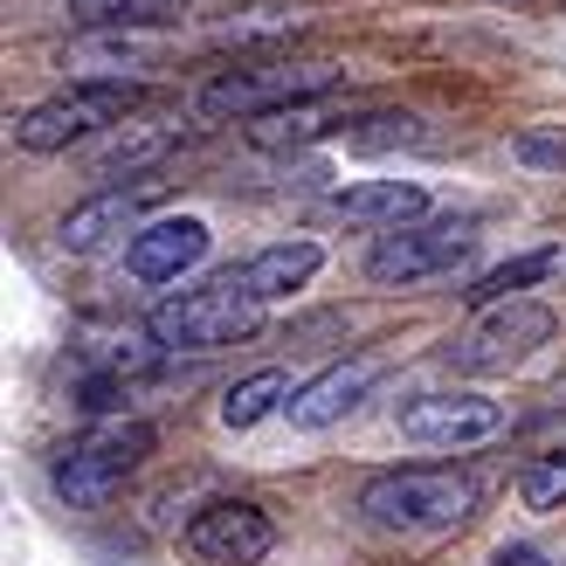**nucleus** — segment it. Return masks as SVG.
Listing matches in <instances>:
<instances>
[{
  "instance_id": "18",
  "label": "nucleus",
  "mask_w": 566,
  "mask_h": 566,
  "mask_svg": "<svg viewBox=\"0 0 566 566\" xmlns=\"http://www.w3.org/2000/svg\"><path fill=\"white\" fill-rule=\"evenodd\" d=\"M311 132H325V118H318V111H304V104H283V111H256V125H249V146L276 153V146H297V138H311Z\"/></svg>"
},
{
  "instance_id": "1",
  "label": "nucleus",
  "mask_w": 566,
  "mask_h": 566,
  "mask_svg": "<svg viewBox=\"0 0 566 566\" xmlns=\"http://www.w3.org/2000/svg\"><path fill=\"white\" fill-rule=\"evenodd\" d=\"M270 297L249 283V270H221L208 276L201 291H180L153 311V338L159 346H187V353H208V346H229V338H249L263 325Z\"/></svg>"
},
{
  "instance_id": "12",
  "label": "nucleus",
  "mask_w": 566,
  "mask_h": 566,
  "mask_svg": "<svg viewBox=\"0 0 566 566\" xmlns=\"http://www.w3.org/2000/svg\"><path fill=\"white\" fill-rule=\"evenodd\" d=\"M201 256H208V221L174 214V221H153V229H138V235H132L125 270H132L138 283H180Z\"/></svg>"
},
{
  "instance_id": "10",
  "label": "nucleus",
  "mask_w": 566,
  "mask_h": 566,
  "mask_svg": "<svg viewBox=\"0 0 566 566\" xmlns=\"http://www.w3.org/2000/svg\"><path fill=\"white\" fill-rule=\"evenodd\" d=\"M166 193V180H132V187H104L91 193L83 208L63 214V229H55V242L70 249V256H91V249H104L111 235H138V214H146L153 201Z\"/></svg>"
},
{
  "instance_id": "19",
  "label": "nucleus",
  "mask_w": 566,
  "mask_h": 566,
  "mask_svg": "<svg viewBox=\"0 0 566 566\" xmlns=\"http://www.w3.org/2000/svg\"><path fill=\"white\" fill-rule=\"evenodd\" d=\"M553 270H559V256H553V249H539V256H518V263H504V270H491V276H476L470 304H497V297H518L525 283H539V276H553Z\"/></svg>"
},
{
  "instance_id": "21",
  "label": "nucleus",
  "mask_w": 566,
  "mask_h": 566,
  "mask_svg": "<svg viewBox=\"0 0 566 566\" xmlns=\"http://www.w3.org/2000/svg\"><path fill=\"white\" fill-rule=\"evenodd\" d=\"M518 497L532 504V512H559L566 504V449H553V457H539L518 476Z\"/></svg>"
},
{
  "instance_id": "13",
  "label": "nucleus",
  "mask_w": 566,
  "mask_h": 566,
  "mask_svg": "<svg viewBox=\"0 0 566 566\" xmlns=\"http://www.w3.org/2000/svg\"><path fill=\"white\" fill-rule=\"evenodd\" d=\"M332 214L359 221V229H401V221L429 214V193H421V180H359L332 193Z\"/></svg>"
},
{
  "instance_id": "5",
  "label": "nucleus",
  "mask_w": 566,
  "mask_h": 566,
  "mask_svg": "<svg viewBox=\"0 0 566 566\" xmlns=\"http://www.w3.org/2000/svg\"><path fill=\"white\" fill-rule=\"evenodd\" d=\"M476 249V221L470 214H442V221H401V229H380L374 249H366V276L374 283H421L470 263Z\"/></svg>"
},
{
  "instance_id": "2",
  "label": "nucleus",
  "mask_w": 566,
  "mask_h": 566,
  "mask_svg": "<svg viewBox=\"0 0 566 566\" xmlns=\"http://www.w3.org/2000/svg\"><path fill=\"white\" fill-rule=\"evenodd\" d=\"M359 512L380 532H449L476 512V484L457 470H387L359 491Z\"/></svg>"
},
{
  "instance_id": "16",
  "label": "nucleus",
  "mask_w": 566,
  "mask_h": 566,
  "mask_svg": "<svg viewBox=\"0 0 566 566\" xmlns=\"http://www.w3.org/2000/svg\"><path fill=\"white\" fill-rule=\"evenodd\" d=\"M283 401H291V387H283V374H249V380H235L229 387V401H221V421H229V429H256L263 415H276Z\"/></svg>"
},
{
  "instance_id": "9",
  "label": "nucleus",
  "mask_w": 566,
  "mask_h": 566,
  "mask_svg": "<svg viewBox=\"0 0 566 566\" xmlns=\"http://www.w3.org/2000/svg\"><path fill=\"white\" fill-rule=\"evenodd\" d=\"M187 553L201 566H263L276 553V525L256 512V504L221 497V504H208V512L187 525Z\"/></svg>"
},
{
  "instance_id": "4",
  "label": "nucleus",
  "mask_w": 566,
  "mask_h": 566,
  "mask_svg": "<svg viewBox=\"0 0 566 566\" xmlns=\"http://www.w3.org/2000/svg\"><path fill=\"white\" fill-rule=\"evenodd\" d=\"M546 338H553V311L539 297H497V304H476V325L449 338L442 359L457 374H512Z\"/></svg>"
},
{
  "instance_id": "7",
  "label": "nucleus",
  "mask_w": 566,
  "mask_h": 566,
  "mask_svg": "<svg viewBox=\"0 0 566 566\" xmlns=\"http://www.w3.org/2000/svg\"><path fill=\"white\" fill-rule=\"evenodd\" d=\"M132 104H138V91L125 76L76 83V91H63V97H49V104L28 111V118L14 125V146L21 153H63V146H76V138H91L97 125H118Z\"/></svg>"
},
{
  "instance_id": "14",
  "label": "nucleus",
  "mask_w": 566,
  "mask_h": 566,
  "mask_svg": "<svg viewBox=\"0 0 566 566\" xmlns=\"http://www.w3.org/2000/svg\"><path fill=\"white\" fill-rule=\"evenodd\" d=\"M318 263H325V249L311 242V235H291V242H270L263 256H249L242 270H249V283H256L270 304H283L291 291H304V283L318 276Z\"/></svg>"
},
{
  "instance_id": "15",
  "label": "nucleus",
  "mask_w": 566,
  "mask_h": 566,
  "mask_svg": "<svg viewBox=\"0 0 566 566\" xmlns=\"http://www.w3.org/2000/svg\"><path fill=\"white\" fill-rule=\"evenodd\" d=\"M70 14L83 28H153L187 14V0H70Z\"/></svg>"
},
{
  "instance_id": "11",
  "label": "nucleus",
  "mask_w": 566,
  "mask_h": 566,
  "mask_svg": "<svg viewBox=\"0 0 566 566\" xmlns=\"http://www.w3.org/2000/svg\"><path fill=\"white\" fill-rule=\"evenodd\" d=\"M380 380V359L374 353H359V359H338L325 366L318 380H304L291 401H283V415H291V429H332L338 415H353L366 401V387Z\"/></svg>"
},
{
  "instance_id": "8",
  "label": "nucleus",
  "mask_w": 566,
  "mask_h": 566,
  "mask_svg": "<svg viewBox=\"0 0 566 566\" xmlns=\"http://www.w3.org/2000/svg\"><path fill=\"white\" fill-rule=\"evenodd\" d=\"M394 429L408 442H429V449H470V442H491L504 429V408L491 394H408L394 408Z\"/></svg>"
},
{
  "instance_id": "6",
  "label": "nucleus",
  "mask_w": 566,
  "mask_h": 566,
  "mask_svg": "<svg viewBox=\"0 0 566 566\" xmlns=\"http://www.w3.org/2000/svg\"><path fill=\"white\" fill-rule=\"evenodd\" d=\"M346 70L332 63H256V70H229L193 97V118H256V111H283V104H311L318 91Z\"/></svg>"
},
{
  "instance_id": "20",
  "label": "nucleus",
  "mask_w": 566,
  "mask_h": 566,
  "mask_svg": "<svg viewBox=\"0 0 566 566\" xmlns=\"http://www.w3.org/2000/svg\"><path fill=\"white\" fill-rule=\"evenodd\" d=\"M353 153H387V146H429L421 118H401V111H380V118H359V132H346Z\"/></svg>"
},
{
  "instance_id": "22",
  "label": "nucleus",
  "mask_w": 566,
  "mask_h": 566,
  "mask_svg": "<svg viewBox=\"0 0 566 566\" xmlns=\"http://www.w3.org/2000/svg\"><path fill=\"white\" fill-rule=\"evenodd\" d=\"M518 159H559L566 166V138H539V132H532V138H518Z\"/></svg>"
},
{
  "instance_id": "17",
  "label": "nucleus",
  "mask_w": 566,
  "mask_h": 566,
  "mask_svg": "<svg viewBox=\"0 0 566 566\" xmlns=\"http://www.w3.org/2000/svg\"><path fill=\"white\" fill-rule=\"evenodd\" d=\"M138 63H146V49L125 42V28H111V35H91V42L70 49V70H91V76H125Z\"/></svg>"
},
{
  "instance_id": "3",
  "label": "nucleus",
  "mask_w": 566,
  "mask_h": 566,
  "mask_svg": "<svg viewBox=\"0 0 566 566\" xmlns=\"http://www.w3.org/2000/svg\"><path fill=\"white\" fill-rule=\"evenodd\" d=\"M153 457V429L146 421H104V429H91V436H76L63 457H55V470H49V484H55V497H70V504H111L125 491V476Z\"/></svg>"
}]
</instances>
